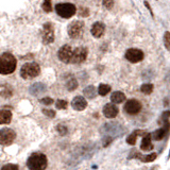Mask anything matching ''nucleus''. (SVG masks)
<instances>
[{"mask_svg":"<svg viewBox=\"0 0 170 170\" xmlns=\"http://www.w3.org/2000/svg\"><path fill=\"white\" fill-rule=\"evenodd\" d=\"M67 105H68L67 101H66V100H62V99L57 100L56 103V109H59V110H65L66 107H67Z\"/></svg>","mask_w":170,"mask_h":170,"instance_id":"nucleus-28","label":"nucleus"},{"mask_svg":"<svg viewBox=\"0 0 170 170\" xmlns=\"http://www.w3.org/2000/svg\"><path fill=\"white\" fill-rule=\"evenodd\" d=\"M126 100V95L121 91H115V93L112 94L111 96V101L115 104H118V103H121Z\"/></svg>","mask_w":170,"mask_h":170,"instance_id":"nucleus-20","label":"nucleus"},{"mask_svg":"<svg viewBox=\"0 0 170 170\" xmlns=\"http://www.w3.org/2000/svg\"><path fill=\"white\" fill-rule=\"evenodd\" d=\"M111 142H112V137H106V138H105V142L103 144V146L107 147L110 144H111Z\"/></svg>","mask_w":170,"mask_h":170,"instance_id":"nucleus-36","label":"nucleus"},{"mask_svg":"<svg viewBox=\"0 0 170 170\" xmlns=\"http://www.w3.org/2000/svg\"><path fill=\"white\" fill-rule=\"evenodd\" d=\"M40 101H41V103H43V104H45V105H50L53 103V99L50 97H45V98H43V99H41Z\"/></svg>","mask_w":170,"mask_h":170,"instance_id":"nucleus-33","label":"nucleus"},{"mask_svg":"<svg viewBox=\"0 0 170 170\" xmlns=\"http://www.w3.org/2000/svg\"><path fill=\"white\" fill-rule=\"evenodd\" d=\"M81 10H82V11H84V12H80V13H81V15L83 16V17H85V16H88V14H89V12H88V9L82 8Z\"/></svg>","mask_w":170,"mask_h":170,"instance_id":"nucleus-35","label":"nucleus"},{"mask_svg":"<svg viewBox=\"0 0 170 170\" xmlns=\"http://www.w3.org/2000/svg\"><path fill=\"white\" fill-rule=\"evenodd\" d=\"M103 6H104L107 10H111L114 6V0H103Z\"/></svg>","mask_w":170,"mask_h":170,"instance_id":"nucleus-32","label":"nucleus"},{"mask_svg":"<svg viewBox=\"0 0 170 170\" xmlns=\"http://www.w3.org/2000/svg\"><path fill=\"white\" fill-rule=\"evenodd\" d=\"M83 30H84V24L80 20H75L72 21L71 24L68 26V35L71 38H79L82 36L83 34Z\"/></svg>","mask_w":170,"mask_h":170,"instance_id":"nucleus-5","label":"nucleus"},{"mask_svg":"<svg viewBox=\"0 0 170 170\" xmlns=\"http://www.w3.org/2000/svg\"><path fill=\"white\" fill-rule=\"evenodd\" d=\"M111 86L107 84H100L99 87H98V94L100 96H106L107 94L111 91Z\"/></svg>","mask_w":170,"mask_h":170,"instance_id":"nucleus-24","label":"nucleus"},{"mask_svg":"<svg viewBox=\"0 0 170 170\" xmlns=\"http://www.w3.org/2000/svg\"><path fill=\"white\" fill-rule=\"evenodd\" d=\"M141 149L145 151H151L153 150V145L151 141V134L150 133H146L142 138L141 145Z\"/></svg>","mask_w":170,"mask_h":170,"instance_id":"nucleus-16","label":"nucleus"},{"mask_svg":"<svg viewBox=\"0 0 170 170\" xmlns=\"http://www.w3.org/2000/svg\"><path fill=\"white\" fill-rule=\"evenodd\" d=\"M1 170H19L17 165L15 164H6L1 168Z\"/></svg>","mask_w":170,"mask_h":170,"instance_id":"nucleus-31","label":"nucleus"},{"mask_svg":"<svg viewBox=\"0 0 170 170\" xmlns=\"http://www.w3.org/2000/svg\"><path fill=\"white\" fill-rule=\"evenodd\" d=\"M119 110L113 103H107L103 107V114L106 118H115L118 115Z\"/></svg>","mask_w":170,"mask_h":170,"instance_id":"nucleus-13","label":"nucleus"},{"mask_svg":"<svg viewBox=\"0 0 170 170\" xmlns=\"http://www.w3.org/2000/svg\"><path fill=\"white\" fill-rule=\"evenodd\" d=\"M166 133H167V131L165 130L164 128L158 129V130H156L155 132L151 135V137H153L154 141H162V139L165 137V135H166Z\"/></svg>","mask_w":170,"mask_h":170,"instance_id":"nucleus-23","label":"nucleus"},{"mask_svg":"<svg viewBox=\"0 0 170 170\" xmlns=\"http://www.w3.org/2000/svg\"><path fill=\"white\" fill-rule=\"evenodd\" d=\"M141 103L135 99H130L125 104V112L129 115H136L141 112Z\"/></svg>","mask_w":170,"mask_h":170,"instance_id":"nucleus-11","label":"nucleus"},{"mask_svg":"<svg viewBox=\"0 0 170 170\" xmlns=\"http://www.w3.org/2000/svg\"><path fill=\"white\" fill-rule=\"evenodd\" d=\"M17 65L15 56L9 52H4L0 56V73L1 75H10L14 72Z\"/></svg>","mask_w":170,"mask_h":170,"instance_id":"nucleus-1","label":"nucleus"},{"mask_svg":"<svg viewBox=\"0 0 170 170\" xmlns=\"http://www.w3.org/2000/svg\"><path fill=\"white\" fill-rule=\"evenodd\" d=\"M153 88H154L153 84H151V83H146V84H142V85H141V91L142 94H146V95H150V94L153 91Z\"/></svg>","mask_w":170,"mask_h":170,"instance_id":"nucleus-26","label":"nucleus"},{"mask_svg":"<svg viewBox=\"0 0 170 170\" xmlns=\"http://www.w3.org/2000/svg\"><path fill=\"white\" fill-rule=\"evenodd\" d=\"M54 41V28L52 24L47 22L43 26V43L48 45V44L53 43Z\"/></svg>","mask_w":170,"mask_h":170,"instance_id":"nucleus-9","label":"nucleus"},{"mask_svg":"<svg viewBox=\"0 0 170 170\" xmlns=\"http://www.w3.org/2000/svg\"><path fill=\"white\" fill-rule=\"evenodd\" d=\"M42 112L46 115V116L49 117V118H54V117H56V111H53V110L43 109Z\"/></svg>","mask_w":170,"mask_h":170,"instance_id":"nucleus-30","label":"nucleus"},{"mask_svg":"<svg viewBox=\"0 0 170 170\" xmlns=\"http://www.w3.org/2000/svg\"><path fill=\"white\" fill-rule=\"evenodd\" d=\"M169 38H170V33L168 31L165 33V35H164V43H165V47L167 48V49H169V45H170V43H169Z\"/></svg>","mask_w":170,"mask_h":170,"instance_id":"nucleus-34","label":"nucleus"},{"mask_svg":"<svg viewBox=\"0 0 170 170\" xmlns=\"http://www.w3.org/2000/svg\"><path fill=\"white\" fill-rule=\"evenodd\" d=\"M83 94L87 99H94V98L96 97V95H97V91H96L95 86L89 85V86H87V87H85L84 88Z\"/></svg>","mask_w":170,"mask_h":170,"instance_id":"nucleus-21","label":"nucleus"},{"mask_svg":"<svg viewBox=\"0 0 170 170\" xmlns=\"http://www.w3.org/2000/svg\"><path fill=\"white\" fill-rule=\"evenodd\" d=\"M46 89H47V87H46L45 84L41 83V82H37V83H34L30 86L29 91H30V94L33 96H40L45 93Z\"/></svg>","mask_w":170,"mask_h":170,"instance_id":"nucleus-15","label":"nucleus"},{"mask_svg":"<svg viewBox=\"0 0 170 170\" xmlns=\"http://www.w3.org/2000/svg\"><path fill=\"white\" fill-rule=\"evenodd\" d=\"M144 52L141 49H136V48H131L126 52V59L131 63H138L144 60Z\"/></svg>","mask_w":170,"mask_h":170,"instance_id":"nucleus-10","label":"nucleus"},{"mask_svg":"<svg viewBox=\"0 0 170 170\" xmlns=\"http://www.w3.org/2000/svg\"><path fill=\"white\" fill-rule=\"evenodd\" d=\"M145 6H147V9L149 10V12H150V14L152 15V16H154L153 15V12H152V9H151V6H150V4H149V2L148 1H145Z\"/></svg>","mask_w":170,"mask_h":170,"instance_id":"nucleus-37","label":"nucleus"},{"mask_svg":"<svg viewBox=\"0 0 170 170\" xmlns=\"http://www.w3.org/2000/svg\"><path fill=\"white\" fill-rule=\"evenodd\" d=\"M42 8L45 12L49 13L52 11V3H51V0H44L43 4H42Z\"/></svg>","mask_w":170,"mask_h":170,"instance_id":"nucleus-27","label":"nucleus"},{"mask_svg":"<svg viewBox=\"0 0 170 170\" xmlns=\"http://www.w3.org/2000/svg\"><path fill=\"white\" fill-rule=\"evenodd\" d=\"M47 156L41 152L31 154L27 160V167L29 168V170H45L47 168Z\"/></svg>","mask_w":170,"mask_h":170,"instance_id":"nucleus-2","label":"nucleus"},{"mask_svg":"<svg viewBox=\"0 0 170 170\" xmlns=\"http://www.w3.org/2000/svg\"><path fill=\"white\" fill-rule=\"evenodd\" d=\"M16 138V133L12 129L3 128L0 130V145L2 146H9Z\"/></svg>","mask_w":170,"mask_h":170,"instance_id":"nucleus-6","label":"nucleus"},{"mask_svg":"<svg viewBox=\"0 0 170 170\" xmlns=\"http://www.w3.org/2000/svg\"><path fill=\"white\" fill-rule=\"evenodd\" d=\"M12 120V113L9 110H0V125H8Z\"/></svg>","mask_w":170,"mask_h":170,"instance_id":"nucleus-17","label":"nucleus"},{"mask_svg":"<svg viewBox=\"0 0 170 170\" xmlns=\"http://www.w3.org/2000/svg\"><path fill=\"white\" fill-rule=\"evenodd\" d=\"M72 50L73 48L69 45H64L62 48H60L59 52H57V56H59L60 61H62L65 64H70L71 56H72Z\"/></svg>","mask_w":170,"mask_h":170,"instance_id":"nucleus-8","label":"nucleus"},{"mask_svg":"<svg viewBox=\"0 0 170 170\" xmlns=\"http://www.w3.org/2000/svg\"><path fill=\"white\" fill-rule=\"evenodd\" d=\"M66 87H67V89L69 91H75V89L78 87V81H77V79H75V77H72V75H70V77L67 79V81H66Z\"/></svg>","mask_w":170,"mask_h":170,"instance_id":"nucleus-22","label":"nucleus"},{"mask_svg":"<svg viewBox=\"0 0 170 170\" xmlns=\"http://www.w3.org/2000/svg\"><path fill=\"white\" fill-rule=\"evenodd\" d=\"M0 96L3 98H11L13 96L12 87L8 84L0 85Z\"/></svg>","mask_w":170,"mask_h":170,"instance_id":"nucleus-18","label":"nucleus"},{"mask_svg":"<svg viewBox=\"0 0 170 170\" xmlns=\"http://www.w3.org/2000/svg\"><path fill=\"white\" fill-rule=\"evenodd\" d=\"M136 156H138L139 158H141V162H144V163H150V162H153V160H155V158H156V153H151V154H148V155H146V156H142L141 154H138L137 153Z\"/></svg>","mask_w":170,"mask_h":170,"instance_id":"nucleus-25","label":"nucleus"},{"mask_svg":"<svg viewBox=\"0 0 170 170\" xmlns=\"http://www.w3.org/2000/svg\"><path fill=\"white\" fill-rule=\"evenodd\" d=\"M86 57H87V49L86 48H84V47L73 48L70 64L82 63V62H84L85 60H86Z\"/></svg>","mask_w":170,"mask_h":170,"instance_id":"nucleus-7","label":"nucleus"},{"mask_svg":"<svg viewBox=\"0 0 170 170\" xmlns=\"http://www.w3.org/2000/svg\"><path fill=\"white\" fill-rule=\"evenodd\" d=\"M104 31H105L104 24H102V22H100V21L95 22V24L93 25V27H91V30L93 36L96 38L101 37V36L104 34Z\"/></svg>","mask_w":170,"mask_h":170,"instance_id":"nucleus-14","label":"nucleus"},{"mask_svg":"<svg viewBox=\"0 0 170 170\" xmlns=\"http://www.w3.org/2000/svg\"><path fill=\"white\" fill-rule=\"evenodd\" d=\"M56 11L57 15L63 18H70L77 12V9L71 3H59L56 6Z\"/></svg>","mask_w":170,"mask_h":170,"instance_id":"nucleus-4","label":"nucleus"},{"mask_svg":"<svg viewBox=\"0 0 170 170\" xmlns=\"http://www.w3.org/2000/svg\"><path fill=\"white\" fill-rule=\"evenodd\" d=\"M56 131L60 133L61 135H66L68 133V129L66 126H64V125H57L56 126Z\"/></svg>","mask_w":170,"mask_h":170,"instance_id":"nucleus-29","label":"nucleus"},{"mask_svg":"<svg viewBox=\"0 0 170 170\" xmlns=\"http://www.w3.org/2000/svg\"><path fill=\"white\" fill-rule=\"evenodd\" d=\"M71 106L75 111H83L87 106V101L82 96H77L71 101Z\"/></svg>","mask_w":170,"mask_h":170,"instance_id":"nucleus-12","label":"nucleus"},{"mask_svg":"<svg viewBox=\"0 0 170 170\" xmlns=\"http://www.w3.org/2000/svg\"><path fill=\"white\" fill-rule=\"evenodd\" d=\"M41 72V67L36 63H26L20 68V75L24 79H33L37 77Z\"/></svg>","mask_w":170,"mask_h":170,"instance_id":"nucleus-3","label":"nucleus"},{"mask_svg":"<svg viewBox=\"0 0 170 170\" xmlns=\"http://www.w3.org/2000/svg\"><path fill=\"white\" fill-rule=\"evenodd\" d=\"M145 134H146V132H145V131H142V130L134 131L132 134L129 135V136L127 137V142L129 145H132V146H134V145L136 144L137 136H138V135H145Z\"/></svg>","mask_w":170,"mask_h":170,"instance_id":"nucleus-19","label":"nucleus"}]
</instances>
